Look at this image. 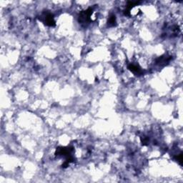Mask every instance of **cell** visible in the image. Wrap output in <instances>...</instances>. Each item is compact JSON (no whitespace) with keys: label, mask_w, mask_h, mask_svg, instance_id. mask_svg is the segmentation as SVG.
Instances as JSON below:
<instances>
[{"label":"cell","mask_w":183,"mask_h":183,"mask_svg":"<svg viewBox=\"0 0 183 183\" xmlns=\"http://www.w3.org/2000/svg\"><path fill=\"white\" fill-rule=\"evenodd\" d=\"M93 12V9L92 8H89L85 11L82 12L80 14V16H79V21L81 23H88V22H91L92 19V14Z\"/></svg>","instance_id":"obj_1"},{"label":"cell","mask_w":183,"mask_h":183,"mask_svg":"<svg viewBox=\"0 0 183 183\" xmlns=\"http://www.w3.org/2000/svg\"><path fill=\"white\" fill-rule=\"evenodd\" d=\"M43 22H44L45 25H47V26L49 27H53L55 25V21H54V17L52 14L47 12L43 14Z\"/></svg>","instance_id":"obj_2"},{"label":"cell","mask_w":183,"mask_h":183,"mask_svg":"<svg viewBox=\"0 0 183 183\" xmlns=\"http://www.w3.org/2000/svg\"><path fill=\"white\" fill-rule=\"evenodd\" d=\"M128 69L136 75L142 74V70L141 67H140L139 65H137V64H129V66H128Z\"/></svg>","instance_id":"obj_3"},{"label":"cell","mask_w":183,"mask_h":183,"mask_svg":"<svg viewBox=\"0 0 183 183\" xmlns=\"http://www.w3.org/2000/svg\"><path fill=\"white\" fill-rule=\"evenodd\" d=\"M170 59H171V57H168V56H167V55L162 56V57H159L158 59H157L156 63L157 64H159V65H161V66L165 65L167 62L170 61Z\"/></svg>","instance_id":"obj_4"},{"label":"cell","mask_w":183,"mask_h":183,"mask_svg":"<svg viewBox=\"0 0 183 183\" xmlns=\"http://www.w3.org/2000/svg\"><path fill=\"white\" fill-rule=\"evenodd\" d=\"M116 23V18L115 16L114 15H112L109 18V21H108V25L109 26H114Z\"/></svg>","instance_id":"obj_5"}]
</instances>
